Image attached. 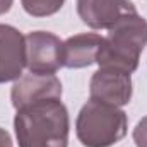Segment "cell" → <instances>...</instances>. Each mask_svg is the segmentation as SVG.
Masks as SVG:
<instances>
[{"label":"cell","instance_id":"1","mask_svg":"<svg viewBox=\"0 0 147 147\" xmlns=\"http://www.w3.org/2000/svg\"><path fill=\"white\" fill-rule=\"evenodd\" d=\"M14 130L19 147H69V111L58 98L24 105L16 110Z\"/></svg>","mask_w":147,"mask_h":147},{"label":"cell","instance_id":"2","mask_svg":"<svg viewBox=\"0 0 147 147\" xmlns=\"http://www.w3.org/2000/svg\"><path fill=\"white\" fill-rule=\"evenodd\" d=\"M146 46L147 21L139 16V12L128 14L108 29L96 63L99 67H110L132 74L137 70L140 53Z\"/></svg>","mask_w":147,"mask_h":147},{"label":"cell","instance_id":"3","mask_svg":"<svg viewBox=\"0 0 147 147\" xmlns=\"http://www.w3.org/2000/svg\"><path fill=\"white\" fill-rule=\"evenodd\" d=\"M128 130V118L121 108L89 99L77 115L75 134L84 147H111Z\"/></svg>","mask_w":147,"mask_h":147},{"label":"cell","instance_id":"4","mask_svg":"<svg viewBox=\"0 0 147 147\" xmlns=\"http://www.w3.org/2000/svg\"><path fill=\"white\" fill-rule=\"evenodd\" d=\"M26 69L39 75H55L63 67V41L48 31H31L26 36Z\"/></svg>","mask_w":147,"mask_h":147},{"label":"cell","instance_id":"5","mask_svg":"<svg viewBox=\"0 0 147 147\" xmlns=\"http://www.w3.org/2000/svg\"><path fill=\"white\" fill-rule=\"evenodd\" d=\"M132 92H134L132 74L118 69L99 67V70L92 74L89 82L91 99L106 103L116 108L127 106L132 99Z\"/></svg>","mask_w":147,"mask_h":147},{"label":"cell","instance_id":"6","mask_svg":"<svg viewBox=\"0 0 147 147\" xmlns=\"http://www.w3.org/2000/svg\"><path fill=\"white\" fill-rule=\"evenodd\" d=\"M135 12L130 0H77V14L91 29H111L121 17Z\"/></svg>","mask_w":147,"mask_h":147},{"label":"cell","instance_id":"7","mask_svg":"<svg viewBox=\"0 0 147 147\" xmlns=\"http://www.w3.org/2000/svg\"><path fill=\"white\" fill-rule=\"evenodd\" d=\"M26 69V39L19 29L0 24V84L16 82Z\"/></svg>","mask_w":147,"mask_h":147},{"label":"cell","instance_id":"8","mask_svg":"<svg viewBox=\"0 0 147 147\" xmlns=\"http://www.w3.org/2000/svg\"><path fill=\"white\" fill-rule=\"evenodd\" d=\"M48 98L62 99V82L57 75H39L33 72L22 74V77L14 82L10 91V101L16 110Z\"/></svg>","mask_w":147,"mask_h":147},{"label":"cell","instance_id":"9","mask_svg":"<svg viewBox=\"0 0 147 147\" xmlns=\"http://www.w3.org/2000/svg\"><path fill=\"white\" fill-rule=\"evenodd\" d=\"M105 36L96 33H82L63 41V67L84 69L96 63L98 53L103 46Z\"/></svg>","mask_w":147,"mask_h":147},{"label":"cell","instance_id":"10","mask_svg":"<svg viewBox=\"0 0 147 147\" xmlns=\"http://www.w3.org/2000/svg\"><path fill=\"white\" fill-rule=\"evenodd\" d=\"M21 2H22V9L33 17L53 16L65 3V0H21Z\"/></svg>","mask_w":147,"mask_h":147},{"label":"cell","instance_id":"11","mask_svg":"<svg viewBox=\"0 0 147 147\" xmlns=\"http://www.w3.org/2000/svg\"><path fill=\"white\" fill-rule=\"evenodd\" d=\"M134 142L137 147H147V116H144L134 128Z\"/></svg>","mask_w":147,"mask_h":147},{"label":"cell","instance_id":"12","mask_svg":"<svg viewBox=\"0 0 147 147\" xmlns=\"http://www.w3.org/2000/svg\"><path fill=\"white\" fill-rule=\"evenodd\" d=\"M0 147H14L9 132L5 128H2V127H0Z\"/></svg>","mask_w":147,"mask_h":147},{"label":"cell","instance_id":"13","mask_svg":"<svg viewBox=\"0 0 147 147\" xmlns=\"http://www.w3.org/2000/svg\"><path fill=\"white\" fill-rule=\"evenodd\" d=\"M14 5V0H0V16L7 14Z\"/></svg>","mask_w":147,"mask_h":147}]
</instances>
